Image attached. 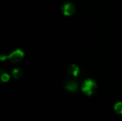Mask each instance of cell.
Listing matches in <instances>:
<instances>
[{
	"instance_id": "6da1fadb",
	"label": "cell",
	"mask_w": 122,
	"mask_h": 121,
	"mask_svg": "<svg viewBox=\"0 0 122 121\" xmlns=\"http://www.w3.org/2000/svg\"><path fill=\"white\" fill-rule=\"evenodd\" d=\"M81 88L84 94H86L88 96H90L96 93L97 89V85L94 80L89 78L83 82Z\"/></svg>"
},
{
	"instance_id": "7a4b0ae2",
	"label": "cell",
	"mask_w": 122,
	"mask_h": 121,
	"mask_svg": "<svg viewBox=\"0 0 122 121\" xmlns=\"http://www.w3.org/2000/svg\"><path fill=\"white\" fill-rule=\"evenodd\" d=\"M24 56V51L20 49L17 48L12 51L9 56H6V59H9L10 62L13 63H16L20 62Z\"/></svg>"
},
{
	"instance_id": "3957f363",
	"label": "cell",
	"mask_w": 122,
	"mask_h": 121,
	"mask_svg": "<svg viewBox=\"0 0 122 121\" xmlns=\"http://www.w3.org/2000/svg\"><path fill=\"white\" fill-rule=\"evenodd\" d=\"M61 9L62 14L67 16L73 15L76 11L75 6L71 2H66V3L63 4Z\"/></svg>"
},
{
	"instance_id": "277c9868",
	"label": "cell",
	"mask_w": 122,
	"mask_h": 121,
	"mask_svg": "<svg viewBox=\"0 0 122 121\" xmlns=\"http://www.w3.org/2000/svg\"><path fill=\"white\" fill-rule=\"evenodd\" d=\"M65 88L71 92H76L79 90V85L77 82L73 80H69L65 83Z\"/></svg>"
},
{
	"instance_id": "5b68a950",
	"label": "cell",
	"mask_w": 122,
	"mask_h": 121,
	"mask_svg": "<svg viewBox=\"0 0 122 121\" xmlns=\"http://www.w3.org/2000/svg\"><path fill=\"white\" fill-rule=\"evenodd\" d=\"M79 71H80L79 68L75 64H71L68 68V73L74 77H76L79 75Z\"/></svg>"
},
{
	"instance_id": "8992f818",
	"label": "cell",
	"mask_w": 122,
	"mask_h": 121,
	"mask_svg": "<svg viewBox=\"0 0 122 121\" xmlns=\"http://www.w3.org/2000/svg\"><path fill=\"white\" fill-rule=\"evenodd\" d=\"M11 76L14 79L19 80V79H21L24 76V72L21 68H16L11 71Z\"/></svg>"
},
{
	"instance_id": "52a82bcc",
	"label": "cell",
	"mask_w": 122,
	"mask_h": 121,
	"mask_svg": "<svg viewBox=\"0 0 122 121\" xmlns=\"http://www.w3.org/2000/svg\"><path fill=\"white\" fill-rule=\"evenodd\" d=\"M114 109L117 114L122 115V101L116 103L114 106Z\"/></svg>"
},
{
	"instance_id": "ba28073f",
	"label": "cell",
	"mask_w": 122,
	"mask_h": 121,
	"mask_svg": "<svg viewBox=\"0 0 122 121\" xmlns=\"http://www.w3.org/2000/svg\"><path fill=\"white\" fill-rule=\"evenodd\" d=\"M0 73H1V80L3 82H7L9 80V78H10L9 75L6 71H3L2 69L0 71Z\"/></svg>"
},
{
	"instance_id": "9c48e42d",
	"label": "cell",
	"mask_w": 122,
	"mask_h": 121,
	"mask_svg": "<svg viewBox=\"0 0 122 121\" xmlns=\"http://www.w3.org/2000/svg\"><path fill=\"white\" fill-rule=\"evenodd\" d=\"M6 56L4 55V54H1V56H0V60L4 61V60H6Z\"/></svg>"
}]
</instances>
